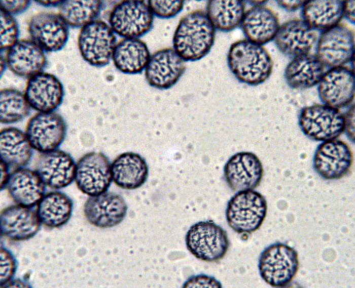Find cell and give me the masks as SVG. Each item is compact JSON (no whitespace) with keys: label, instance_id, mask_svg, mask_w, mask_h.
Wrapping results in <instances>:
<instances>
[{"label":"cell","instance_id":"6da1fadb","mask_svg":"<svg viewBox=\"0 0 355 288\" xmlns=\"http://www.w3.org/2000/svg\"><path fill=\"white\" fill-rule=\"evenodd\" d=\"M215 36V28L206 13L193 11L179 21L173 36L174 50L185 61L199 60L210 51Z\"/></svg>","mask_w":355,"mask_h":288},{"label":"cell","instance_id":"7a4b0ae2","mask_svg":"<svg viewBox=\"0 0 355 288\" xmlns=\"http://www.w3.org/2000/svg\"><path fill=\"white\" fill-rule=\"evenodd\" d=\"M228 66L241 82L258 85L270 76L273 67L271 57L262 46L247 39L233 43L229 50Z\"/></svg>","mask_w":355,"mask_h":288},{"label":"cell","instance_id":"3957f363","mask_svg":"<svg viewBox=\"0 0 355 288\" xmlns=\"http://www.w3.org/2000/svg\"><path fill=\"white\" fill-rule=\"evenodd\" d=\"M267 202L253 190L238 192L229 200L226 217L229 226L238 233H251L258 229L266 215Z\"/></svg>","mask_w":355,"mask_h":288},{"label":"cell","instance_id":"277c9868","mask_svg":"<svg viewBox=\"0 0 355 288\" xmlns=\"http://www.w3.org/2000/svg\"><path fill=\"white\" fill-rule=\"evenodd\" d=\"M299 266L297 252L289 245L276 243L266 248L259 260V270L264 280L273 287H283L291 282Z\"/></svg>","mask_w":355,"mask_h":288},{"label":"cell","instance_id":"5b68a950","mask_svg":"<svg viewBox=\"0 0 355 288\" xmlns=\"http://www.w3.org/2000/svg\"><path fill=\"white\" fill-rule=\"evenodd\" d=\"M188 251L196 258L206 262L222 259L229 248L226 232L211 221H200L193 225L186 235Z\"/></svg>","mask_w":355,"mask_h":288},{"label":"cell","instance_id":"8992f818","mask_svg":"<svg viewBox=\"0 0 355 288\" xmlns=\"http://www.w3.org/2000/svg\"><path fill=\"white\" fill-rule=\"evenodd\" d=\"M299 124L307 137L324 142L336 139L344 131L345 118L337 108L316 104L301 110Z\"/></svg>","mask_w":355,"mask_h":288},{"label":"cell","instance_id":"52a82bcc","mask_svg":"<svg viewBox=\"0 0 355 288\" xmlns=\"http://www.w3.org/2000/svg\"><path fill=\"white\" fill-rule=\"evenodd\" d=\"M153 18L148 1H122L111 12L109 23L118 35L125 38H138L151 30Z\"/></svg>","mask_w":355,"mask_h":288},{"label":"cell","instance_id":"ba28073f","mask_svg":"<svg viewBox=\"0 0 355 288\" xmlns=\"http://www.w3.org/2000/svg\"><path fill=\"white\" fill-rule=\"evenodd\" d=\"M116 46V38L106 23L95 20L82 27L78 47L83 59L96 67L108 64Z\"/></svg>","mask_w":355,"mask_h":288},{"label":"cell","instance_id":"9c48e42d","mask_svg":"<svg viewBox=\"0 0 355 288\" xmlns=\"http://www.w3.org/2000/svg\"><path fill=\"white\" fill-rule=\"evenodd\" d=\"M75 180L79 189L90 196L106 192L113 181L108 158L101 152L86 153L76 163Z\"/></svg>","mask_w":355,"mask_h":288},{"label":"cell","instance_id":"30bf717a","mask_svg":"<svg viewBox=\"0 0 355 288\" xmlns=\"http://www.w3.org/2000/svg\"><path fill=\"white\" fill-rule=\"evenodd\" d=\"M66 132L63 118L54 111L37 113L29 119L25 128L31 146L40 152L58 149Z\"/></svg>","mask_w":355,"mask_h":288},{"label":"cell","instance_id":"8fae6325","mask_svg":"<svg viewBox=\"0 0 355 288\" xmlns=\"http://www.w3.org/2000/svg\"><path fill=\"white\" fill-rule=\"evenodd\" d=\"M354 55V34L349 28L338 24L322 32L316 56L325 66H342L351 61Z\"/></svg>","mask_w":355,"mask_h":288},{"label":"cell","instance_id":"7c38bea8","mask_svg":"<svg viewBox=\"0 0 355 288\" xmlns=\"http://www.w3.org/2000/svg\"><path fill=\"white\" fill-rule=\"evenodd\" d=\"M353 160L348 145L336 139L324 141L316 148L313 159L315 172L326 180H336L349 171Z\"/></svg>","mask_w":355,"mask_h":288},{"label":"cell","instance_id":"4fadbf2b","mask_svg":"<svg viewBox=\"0 0 355 288\" xmlns=\"http://www.w3.org/2000/svg\"><path fill=\"white\" fill-rule=\"evenodd\" d=\"M76 166L69 154L57 149L40 152L35 160L34 171L46 186L58 189L75 180Z\"/></svg>","mask_w":355,"mask_h":288},{"label":"cell","instance_id":"5bb4252c","mask_svg":"<svg viewBox=\"0 0 355 288\" xmlns=\"http://www.w3.org/2000/svg\"><path fill=\"white\" fill-rule=\"evenodd\" d=\"M28 29L32 40L46 51L61 50L68 39V25L59 14L54 13L43 12L33 15Z\"/></svg>","mask_w":355,"mask_h":288},{"label":"cell","instance_id":"9a60e30c","mask_svg":"<svg viewBox=\"0 0 355 288\" xmlns=\"http://www.w3.org/2000/svg\"><path fill=\"white\" fill-rule=\"evenodd\" d=\"M354 72L343 66L331 68L319 83V97L324 104L335 108L350 104L354 97Z\"/></svg>","mask_w":355,"mask_h":288},{"label":"cell","instance_id":"2e32d148","mask_svg":"<svg viewBox=\"0 0 355 288\" xmlns=\"http://www.w3.org/2000/svg\"><path fill=\"white\" fill-rule=\"evenodd\" d=\"M185 68V60L174 49L164 48L150 56L145 68V76L151 86L167 89L176 83Z\"/></svg>","mask_w":355,"mask_h":288},{"label":"cell","instance_id":"e0dca14e","mask_svg":"<svg viewBox=\"0 0 355 288\" xmlns=\"http://www.w3.org/2000/svg\"><path fill=\"white\" fill-rule=\"evenodd\" d=\"M224 177L229 187L234 191L253 190L260 183L263 169L257 156L250 152L232 155L225 165Z\"/></svg>","mask_w":355,"mask_h":288},{"label":"cell","instance_id":"ac0fdd59","mask_svg":"<svg viewBox=\"0 0 355 288\" xmlns=\"http://www.w3.org/2000/svg\"><path fill=\"white\" fill-rule=\"evenodd\" d=\"M127 205L119 194L105 192L90 196L84 206V215L91 225L99 228L112 227L125 218Z\"/></svg>","mask_w":355,"mask_h":288},{"label":"cell","instance_id":"d6986e66","mask_svg":"<svg viewBox=\"0 0 355 288\" xmlns=\"http://www.w3.org/2000/svg\"><path fill=\"white\" fill-rule=\"evenodd\" d=\"M24 95L31 108L39 112H48L61 105L64 90L55 76L42 72L29 78Z\"/></svg>","mask_w":355,"mask_h":288},{"label":"cell","instance_id":"ffe728a7","mask_svg":"<svg viewBox=\"0 0 355 288\" xmlns=\"http://www.w3.org/2000/svg\"><path fill=\"white\" fill-rule=\"evenodd\" d=\"M274 38L281 52L295 58L310 53L317 39V33L303 20L294 19L279 26Z\"/></svg>","mask_w":355,"mask_h":288},{"label":"cell","instance_id":"44dd1931","mask_svg":"<svg viewBox=\"0 0 355 288\" xmlns=\"http://www.w3.org/2000/svg\"><path fill=\"white\" fill-rule=\"evenodd\" d=\"M0 217L1 234L12 240L31 238L40 228L37 212L31 208L11 205L2 210Z\"/></svg>","mask_w":355,"mask_h":288},{"label":"cell","instance_id":"7402d4cb","mask_svg":"<svg viewBox=\"0 0 355 288\" xmlns=\"http://www.w3.org/2000/svg\"><path fill=\"white\" fill-rule=\"evenodd\" d=\"M6 62L13 72L29 78L42 72L47 64L43 50L29 39L18 40L8 49Z\"/></svg>","mask_w":355,"mask_h":288},{"label":"cell","instance_id":"603a6c76","mask_svg":"<svg viewBox=\"0 0 355 288\" xmlns=\"http://www.w3.org/2000/svg\"><path fill=\"white\" fill-rule=\"evenodd\" d=\"M46 186L34 170L21 168L11 173L6 187L17 204L32 208L45 194Z\"/></svg>","mask_w":355,"mask_h":288},{"label":"cell","instance_id":"cb8c5ba5","mask_svg":"<svg viewBox=\"0 0 355 288\" xmlns=\"http://www.w3.org/2000/svg\"><path fill=\"white\" fill-rule=\"evenodd\" d=\"M240 25L247 40L260 45L274 38L279 27L274 12L262 5H255L244 12Z\"/></svg>","mask_w":355,"mask_h":288},{"label":"cell","instance_id":"d4e9b609","mask_svg":"<svg viewBox=\"0 0 355 288\" xmlns=\"http://www.w3.org/2000/svg\"><path fill=\"white\" fill-rule=\"evenodd\" d=\"M113 181L124 189H135L146 181L149 169L145 160L138 154L125 152L111 163Z\"/></svg>","mask_w":355,"mask_h":288},{"label":"cell","instance_id":"484cf974","mask_svg":"<svg viewBox=\"0 0 355 288\" xmlns=\"http://www.w3.org/2000/svg\"><path fill=\"white\" fill-rule=\"evenodd\" d=\"M33 155L31 146L25 133L10 127L0 132L1 161L10 168H24L30 162Z\"/></svg>","mask_w":355,"mask_h":288},{"label":"cell","instance_id":"4316f807","mask_svg":"<svg viewBox=\"0 0 355 288\" xmlns=\"http://www.w3.org/2000/svg\"><path fill=\"white\" fill-rule=\"evenodd\" d=\"M302 7L303 20L313 29L324 31L339 24L344 16V1H306Z\"/></svg>","mask_w":355,"mask_h":288},{"label":"cell","instance_id":"83f0119b","mask_svg":"<svg viewBox=\"0 0 355 288\" xmlns=\"http://www.w3.org/2000/svg\"><path fill=\"white\" fill-rule=\"evenodd\" d=\"M150 54L146 43L138 38H124L115 47L112 58L115 66L122 72H141L149 61Z\"/></svg>","mask_w":355,"mask_h":288},{"label":"cell","instance_id":"f1b7e54d","mask_svg":"<svg viewBox=\"0 0 355 288\" xmlns=\"http://www.w3.org/2000/svg\"><path fill=\"white\" fill-rule=\"evenodd\" d=\"M325 66L316 56L310 54L294 58L285 72L287 84L293 89H305L319 83Z\"/></svg>","mask_w":355,"mask_h":288},{"label":"cell","instance_id":"f546056e","mask_svg":"<svg viewBox=\"0 0 355 288\" xmlns=\"http://www.w3.org/2000/svg\"><path fill=\"white\" fill-rule=\"evenodd\" d=\"M73 202L60 191L50 192L37 204V214L41 223L50 228L60 227L68 221L72 214Z\"/></svg>","mask_w":355,"mask_h":288},{"label":"cell","instance_id":"4dcf8cb0","mask_svg":"<svg viewBox=\"0 0 355 288\" xmlns=\"http://www.w3.org/2000/svg\"><path fill=\"white\" fill-rule=\"evenodd\" d=\"M244 8L241 0H210L207 3L206 14L215 29L228 32L240 24Z\"/></svg>","mask_w":355,"mask_h":288},{"label":"cell","instance_id":"1f68e13d","mask_svg":"<svg viewBox=\"0 0 355 288\" xmlns=\"http://www.w3.org/2000/svg\"><path fill=\"white\" fill-rule=\"evenodd\" d=\"M102 5L100 0L62 1L58 6L59 15L67 25L74 27H83L95 20Z\"/></svg>","mask_w":355,"mask_h":288},{"label":"cell","instance_id":"d6a6232c","mask_svg":"<svg viewBox=\"0 0 355 288\" xmlns=\"http://www.w3.org/2000/svg\"><path fill=\"white\" fill-rule=\"evenodd\" d=\"M30 106L25 95L14 89H4L0 92V121L3 124L21 121L30 113Z\"/></svg>","mask_w":355,"mask_h":288},{"label":"cell","instance_id":"836d02e7","mask_svg":"<svg viewBox=\"0 0 355 288\" xmlns=\"http://www.w3.org/2000/svg\"><path fill=\"white\" fill-rule=\"evenodd\" d=\"M1 50L9 49L17 41L19 30L12 15L1 9Z\"/></svg>","mask_w":355,"mask_h":288},{"label":"cell","instance_id":"e575fe53","mask_svg":"<svg viewBox=\"0 0 355 288\" xmlns=\"http://www.w3.org/2000/svg\"><path fill=\"white\" fill-rule=\"evenodd\" d=\"M153 14L161 18H170L176 16L183 9L184 1H148Z\"/></svg>","mask_w":355,"mask_h":288},{"label":"cell","instance_id":"d590c367","mask_svg":"<svg viewBox=\"0 0 355 288\" xmlns=\"http://www.w3.org/2000/svg\"><path fill=\"white\" fill-rule=\"evenodd\" d=\"M0 253V285L2 286L11 280L15 273L17 263L13 254L5 248L1 246Z\"/></svg>","mask_w":355,"mask_h":288},{"label":"cell","instance_id":"8d00e7d4","mask_svg":"<svg viewBox=\"0 0 355 288\" xmlns=\"http://www.w3.org/2000/svg\"><path fill=\"white\" fill-rule=\"evenodd\" d=\"M183 287H221L222 284L215 277L205 274L191 277L183 284Z\"/></svg>","mask_w":355,"mask_h":288},{"label":"cell","instance_id":"74e56055","mask_svg":"<svg viewBox=\"0 0 355 288\" xmlns=\"http://www.w3.org/2000/svg\"><path fill=\"white\" fill-rule=\"evenodd\" d=\"M30 1H0L1 9L12 15H17L24 12L30 6Z\"/></svg>","mask_w":355,"mask_h":288},{"label":"cell","instance_id":"f35d334b","mask_svg":"<svg viewBox=\"0 0 355 288\" xmlns=\"http://www.w3.org/2000/svg\"><path fill=\"white\" fill-rule=\"evenodd\" d=\"M345 118V129L347 137L354 141V106L351 107L347 112Z\"/></svg>","mask_w":355,"mask_h":288},{"label":"cell","instance_id":"ab89813d","mask_svg":"<svg viewBox=\"0 0 355 288\" xmlns=\"http://www.w3.org/2000/svg\"><path fill=\"white\" fill-rule=\"evenodd\" d=\"M306 2V1H277L279 6L290 11L303 7Z\"/></svg>","mask_w":355,"mask_h":288},{"label":"cell","instance_id":"60d3db41","mask_svg":"<svg viewBox=\"0 0 355 288\" xmlns=\"http://www.w3.org/2000/svg\"><path fill=\"white\" fill-rule=\"evenodd\" d=\"M344 15L351 22L354 23V1H344Z\"/></svg>","mask_w":355,"mask_h":288},{"label":"cell","instance_id":"b9f144b4","mask_svg":"<svg viewBox=\"0 0 355 288\" xmlns=\"http://www.w3.org/2000/svg\"><path fill=\"white\" fill-rule=\"evenodd\" d=\"M10 168L4 162L1 161V189L7 186L10 175Z\"/></svg>","mask_w":355,"mask_h":288},{"label":"cell","instance_id":"7bdbcfd3","mask_svg":"<svg viewBox=\"0 0 355 288\" xmlns=\"http://www.w3.org/2000/svg\"><path fill=\"white\" fill-rule=\"evenodd\" d=\"M1 287H28L27 285L25 284L24 282L18 280H14V281H11L10 280L9 282L3 285V286H1Z\"/></svg>","mask_w":355,"mask_h":288},{"label":"cell","instance_id":"ee69618b","mask_svg":"<svg viewBox=\"0 0 355 288\" xmlns=\"http://www.w3.org/2000/svg\"><path fill=\"white\" fill-rule=\"evenodd\" d=\"M36 2L46 7L58 6L62 1H35Z\"/></svg>","mask_w":355,"mask_h":288}]
</instances>
